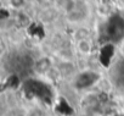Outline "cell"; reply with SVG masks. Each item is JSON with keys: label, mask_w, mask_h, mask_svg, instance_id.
<instances>
[{"label": "cell", "mask_w": 124, "mask_h": 116, "mask_svg": "<svg viewBox=\"0 0 124 116\" xmlns=\"http://www.w3.org/2000/svg\"><path fill=\"white\" fill-rule=\"evenodd\" d=\"M76 46H77V50L82 54V55H90L91 51H93V43L91 40L88 38H84V39H79L76 42Z\"/></svg>", "instance_id": "obj_1"}]
</instances>
